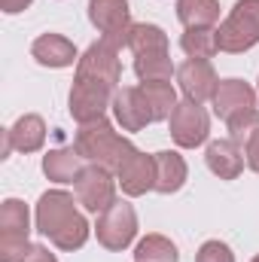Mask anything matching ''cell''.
<instances>
[{
  "label": "cell",
  "mask_w": 259,
  "mask_h": 262,
  "mask_svg": "<svg viewBox=\"0 0 259 262\" xmlns=\"http://www.w3.org/2000/svg\"><path fill=\"white\" fill-rule=\"evenodd\" d=\"M116 180H119L125 195H131V198L146 195L149 189H156V159L137 149L128 162L116 171Z\"/></svg>",
  "instance_id": "cell-14"
},
{
  "label": "cell",
  "mask_w": 259,
  "mask_h": 262,
  "mask_svg": "<svg viewBox=\"0 0 259 262\" xmlns=\"http://www.w3.org/2000/svg\"><path fill=\"white\" fill-rule=\"evenodd\" d=\"M73 79H82V82H95V85H104L110 92H119V79H122V61H119V49L110 46L107 40H98L92 43L79 61H76V76Z\"/></svg>",
  "instance_id": "cell-5"
},
{
  "label": "cell",
  "mask_w": 259,
  "mask_h": 262,
  "mask_svg": "<svg viewBox=\"0 0 259 262\" xmlns=\"http://www.w3.org/2000/svg\"><path fill=\"white\" fill-rule=\"evenodd\" d=\"M31 55L34 61L43 67H70L73 61H79L76 55V46L61 37V34H43L31 43Z\"/></svg>",
  "instance_id": "cell-16"
},
{
  "label": "cell",
  "mask_w": 259,
  "mask_h": 262,
  "mask_svg": "<svg viewBox=\"0 0 259 262\" xmlns=\"http://www.w3.org/2000/svg\"><path fill=\"white\" fill-rule=\"evenodd\" d=\"M37 232L43 238H49L58 250H79L89 241L92 226L76 210L70 192L49 189L37 201Z\"/></svg>",
  "instance_id": "cell-1"
},
{
  "label": "cell",
  "mask_w": 259,
  "mask_h": 262,
  "mask_svg": "<svg viewBox=\"0 0 259 262\" xmlns=\"http://www.w3.org/2000/svg\"><path fill=\"white\" fill-rule=\"evenodd\" d=\"M25 262H58V259H55V253H49V247H43V244H34Z\"/></svg>",
  "instance_id": "cell-28"
},
{
  "label": "cell",
  "mask_w": 259,
  "mask_h": 262,
  "mask_svg": "<svg viewBox=\"0 0 259 262\" xmlns=\"http://www.w3.org/2000/svg\"><path fill=\"white\" fill-rule=\"evenodd\" d=\"M153 159H156V192H162V195L180 192L183 183H186V174H189L183 156L174 152V149H162Z\"/></svg>",
  "instance_id": "cell-18"
},
{
  "label": "cell",
  "mask_w": 259,
  "mask_h": 262,
  "mask_svg": "<svg viewBox=\"0 0 259 262\" xmlns=\"http://www.w3.org/2000/svg\"><path fill=\"white\" fill-rule=\"evenodd\" d=\"M134 262H180V253L171 238L165 235H146L134 247Z\"/></svg>",
  "instance_id": "cell-24"
},
{
  "label": "cell",
  "mask_w": 259,
  "mask_h": 262,
  "mask_svg": "<svg viewBox=\"0 0 259 262\" xmlns=\"http://www.w3.org/2000/svg\"><path fill=\"white\" fill-rule=\"evenodd\" d=\"M180 49L189 55V58H213L220 52V43H217V28H186L183 37H180Z\"/></svg>",
  "instance_id": "cell-23"
},
{
  "label": "cell",
  "mask_w": 259,
  "mask_h": 262,
  "mask_svg": "<svg viewBox=\"0 0 259 262\" xmlns=\"http://www.w3.org/2000/svg\"><path fill=\"white\" fill-rule=\"evenodd\" d=\"M177 82H180V92L186 95V101H195V104L210 101L220 85L217 70L210 67V61H201V58H189L177 67Z\"/></svg>",
  "instance_id": "cell-12"
},
{
  "label": "cell",
  "mask_w": 259,
  "mask_h": 262,
  "mask_svg": "<svg viewBox=\"0 0 259 262\" xmlns=\"http://www.w3.org/2000/svg\"><path fill=\"white\" fill-rule=\"evenodd\" d=\"M82 168H85V159L76 152V146H58L43 156V174L52 183H76Z\"/></svg>",
  "instance_id": "cell-17"
},
{
  "label": "cell",
  "mask_w": 259,
  "mask_h": 262,
  "mask_svg": "<svg viewBox=\"0 0 259 262\" xmlns=\"http://www.w3.org/2000/svg\"><path fill=\"white\" fill-rule=\"evenodd\" d=\"M113 116L122 131H140L153 125V113H149V104H146V95L140 92V85H125L116 92Z\"/></svg>",
  "instance_id": "cell-13"
},
{
  "label": "cell",
  "mask_w": 259,
  "mask_h": 262,
  "mask_svg": "<svg viewBox=\"0 0 259 262\" xmlns=\"http://www.w3.org/2000/svg\"><path fill=\"white\" fill-rule=\"evenodd\" d=\"M256 92L244 82V79H220L217 92H213V113L223 119V122H232L235 116L247 113L256 107Z\"/></svg>",
  "instance_id": "cell-11"
},
{
  "label": "cell",
  "mask_w": 259,
  "mask_h": 262,
  "mask_svg": "<svg viewBox=\"0 0 259 262\" xmlns=\"http://www.w3.org/2000/svg\"><path fill=\"white\" fill-rule=\"evenodd\" d=\"M140 92L146 95V104H149L153 122L171 119L174 107L180 104V101H177V92H174V85H171V82H162V79H153V82H140Z\"/></svg>",
  "instance_id": "cell-21"
},
{
  "label": "cell",
  "mask_w": 259,
  "mask_h": 262,
  "mask_svg": "<svg viewBox=\"0 0 259 262\" xmlns=\"http://www.w3.org/2000/svg\"><path fill=\"white\" fill-rule=\"evenodd\" d=\"M250 262H259V256H253V259H250Z\"/></svg>",
  "instance_id": "cell-30"
},
{
  "label": "cell",
  "mask_w": 259,
  "mask_h": 262,
  "mask_svg": "<svg viewBox=\"0 0 259 262\" xmlns=\"http://www.w3.org/2000/svg\"><path fill=\"white\" fill-rule=\"evenodd\" d=\"M73 146H76V152H79L89 165L107 168V171H113V174L137 152V146L131 143L128 137H122L119 131L113 128L110 119H98V122L79 125L76 137H73Z\"/></svg>",
  "instance_id": "cell-2"
},
{
  "label": "cell",
  "mask_w": 259,
  "mask_h": 262,
  "mask_svg": "<svg viewBox=\"0 0 259 262\" xmlns=\"http://www.w3.org/2000/svg\"><path fill=\"white\" fill-rule=\"evenodd\" d=\"M113 98H116V92H110L104 85L73 79V89H70V98H67V110H70V116L79 125H89V122L107 119V110H113Z\"/></svg>",
  "instance_id": "cell-9"
},
{
  "label": "cell",
  "mask_w": 259,
  "mask_h": 262,
  "mask_svg": "<svg viewBox=\"0 0 259 262\" xmlns=\"http://www.w3.org/2000/svg\"><path fill=\"white\" fill-rule=\"evenodd\" d=\"M3 134H6V140H9L12 149H18V152H37L46 143V122L37 113H25V116L15 119L12 128H3Z\"/></svg>",
  "instance_id": "cell-19"
},
{
  "label": "cell",
  "mask_w": 259,
  "mask_h": 262,
  "mask_svg": "<svg viewBox=\"0 0 259 262\" xmlns=\"http://www.w3.org/2000/svg\"><path fill=\"white\" fill-rule=\"evenodd\" d=\"M244 162H247L250 171H256L259 174V131L247 140V146H244Z\"/></svg>",
  "instance_id": "cell-27"
},
{
  "label": "cell",
  "mask_w": 259,
  "mask_h": 262,
  "mask_svg": "<svg viewBox=\"0 0 259 262\" xmlns=\"http://www.w3.org/2000/svg\"><path fill=\"white\" fill-rule=\"evenodd\" d=\"M256 95H259V89H256Z\"/></svg>",
  "instance_id": "cell-31"
},
{
  "label": "cell",
  "mask_w": 259,
  "mask_h": 262,
  "mask_svg": "<svg viewBox=\"0 0 259 262\" xmlns=\"http://www.w3.org/2000/svg\"><path fill=\"white\" fill-rule=\"evenodd\" d=\"M168 125H171V140H174L180 149H195V146H201V143L207 140V134H210V119H207L204 107L195 104V101H180V104L174 107Z\"/></svg>",
  "instance_id": "cell-10"
},
{
  "label": "cell",
  "mask_w": 259,
  "mask_h": 262,
  "mask_svg": "<svg viewBox=\"0 0 259 262\" xmlns=\"http://www.w3.org/2000/svg\"><path fill=\"white\" fill-rule=\"evenodd\" d=\"M31 216L25 201L6 198L0 204V262H25L31 253Z\"/></svg>",
  "instance_id": "cell-4"
},
{
  "label": "cell",
  "mask_w": 259,
  "mask_h": 262,
  "mask_svg": "<svg viewBox=\"0 0 259 262\" xmlns=\"http://www.w3.org/2000/svg\"><path fill=\"white\" fill-rule=\"evenodd\" d=\"M204 162L220 180H235L244 171V165H247L244 162V149L235 140H213V143H207Z\"/></svg>",
  "instance_id": "cell-15"
},
{
  "label": "cell",
  "mask_w": 259,
  "mask_h": 262,
  "mask_svg": "<svg viewBox=\"0 0 259 262\" xmlns=\"http://www.w3.org/2000/svg\"><path fill=\"white\" fill-rule=\"evenodd\" d=\"M226 125H229V140H235V143L244 149V146H247V140L259 131V110L253 107V110H247V113L235 116V119H232V122H226Z\"/></svg>",
  "instance_id": "cell-25"
},
{
  "label": "cell",
  "mask_w": 259,
  "mask_h": 262,
  "mask_svg": "<svg viewBox=\"0 0 259 262\" xmlns=\"http://www.w3.org/2000/svg\"><path fill=\"white\" fill-rule=\"evenodd\" d=\"M34 0H0V9L3 12H9V15H15V12H21V9H28Z\"/></svg>",
  "instance_id": "cell-29"
},
{
  "label": "cell",
  "mask_w": 259,
  "mask_h": 262,
  "mask_svg": "<svg viewBox=\"0 0 259 262\" xmlns=\"http://www.w3.org/2000/svg\"><path fill=\"white\" fill-rule=\"evenodd\" d=\"M116 183L119 180L113 177V171L98 168V165H85L73 183V192H76V201L89 213H101L116 201Z\"/></svg>",
  "instance_id": "cell-8"
},
{
  "label": "cell",
  "mask_w": 259,
  "mask_h": 262,
  "mask_svg": "<svg viewBox=\"0 0 259 262\" xmlns=\"http://www.w3.org/2000/svg\"><path fill=\"white\" fill-rule=\"evenodd\" d=\"M98 244L107 250H125L134 235H137V213L128 201H113L107 210L98 213V226H95Z\"/></svg>",
  "instance_id": "cell-7"
},
{
  "label": "cell",
  "mask_w": 259,
  "mask_h": 262,
  "mask_svg": "<svg viewBox=\"0 0 259 262\" xmlns=\"http://www.w3.org/2000/svg\"><path fill=\"white\" fill-rule=\"evenodd\" d=\"M177 18L183 28H213L220 21V0H177Z\"/></svg>",
  "instance_id": "cell-20"
},
{
  "label": "cell",
  "mask_w": 259,
  "mask_h": 262,
  "mask_svg": "<svg viewBox=\"0 0 259 262\" xmlns=\"http://www.w3.org/2000/svg\"><path fill=\"white\" fill-rule=\"evenodd\" d=\"M89 21L98 28L101 40H107L110 46L116 49L128 46V34L134 28L128 0H89Z\"/></svg>",
  "instance_id": "cell-6"
},
{
  "label": "cell",
  "mask_w": 259,
  "mask_h": 262,
  "mask_svg": "<svg viewBox=\"0 0 259 262\" xmlns=\"http://www.w3.org/2000/svg\"><path fill=\"white\" fill-rule=\"evenodd\" d=\"M220 52L238 55L259 43V0H238L226 21L217 28Z\"/></svg>",
  "instance_id": "cell-3"
},
{
  "label": "cell",
  "mask_w": 259,
  "mask_h": 262,
  "mask_svg": "<svg viewBox=\"0 0 259 262\" xmlns=\"http://www.w3.org/2000/svg\"><path fill=\"white\" fill-rule=\"evenodd\" d=\"M195 262H235V253L223 241H204L195 253Z\"/></svg>",
  "instance_id": "cell-26"
},
{
  "label": "cell",
  "mask_w": 259,
  "mask_h": 262,
  "mask_svg": "<svg viewBox=\"0 0 259 262\" xmlns=\"http://www.w3.org/2000/svg\"><path fill=\"white\" fill-rule=\"evenodd\" d=\"M128 49L134 55H156V52H168V34L159 25H134L128 34Z\"/></svg>",
  "instance_id": "cell-22"
}]
</instances>
